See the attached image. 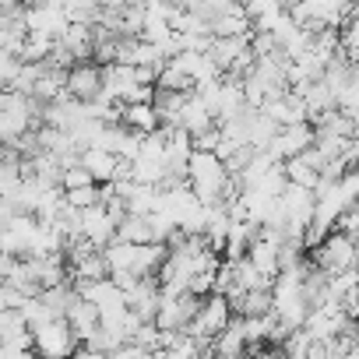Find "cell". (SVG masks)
<instances>
[{"label":"cell","mask_w":359,"mask_h":359,"mask_svg":"<svg viewBox=\"0 0 359 359\" xmlns=\"http://www.w3.org/2000/svg\"><path fill=\"white\" fill-rule=\"evenodd\" d=\"M120 123L134 134H151L158 130V120L151 113V106H120Z\"/></svg>","instance_id":"8"},{"label":"cell","mask_w":359,"mask_h":359,"mask_svg":"<svg viewBox=\"0 0 359 359\" xmlns=\"http://www.w3.org/2000/svg\"><path fill=\"white\" fill-rule=\"evenodd\" d=\"M113 236H116V229H113L109 215H106L99 205L81 212V240H88L95 250H106V247L113 243Z\"/></svg>","instance_id":"5"},{"label":"cell","mask_w":359,"mask_h":359,"mask_svg":"<svg viewBox=\"0 0 359 359\" xmlns=\"http://www.w3.org/2000/svg\"><path fill=\"white\" fill-rule=\"evenodd\" d=\"M0 359H36L32 348H0Z\"/></svg>","instance_id":"12"},{"label":"cell","mask_w":359,"mask_h":359,"mask_svg":"<svg viewBox=\"0 0 359 359\" xmlns=\"http://www.w3.org/2000/svg\"><path fill=\"white\" fill-rule=\"evenodd\" d=\"M64 320H67V327H71V334H74L78 345L99 327V313H95V306H88L85 299H74V306L64 313Z\"/></svg>","instance_id":"7"},{"label":"cell","mask_w":359,"mask_h":359,"mask_svg":"<svg viewBox=\"0 0 359 359\" xmlns=\"http://www.w3.org/2000/svg\"><path fill=\"white\" fill-rule=\"evenodd\" d=\"M310 264L320 268L324 275L352 271V264H355V240H348L341 233H327V240L310 250Z\"/></svg>","instance_id":"2"},{"label":"cell","mask_w":359,"mask_h":359,"mask_svg":"<svg viewBox=\"0 0 359 359\" xmlns=\"http://www.w3.org/2000/svg\"><path fill=\"white\" fill-rule=\"evenodd\" d=\"M120 243H130V247H148L151 243V229H148V219H137V215H127L120 226H116V236Z\"/></svg>","instance_id":"9"},{"label":"cell","mask_w":359,"mask_h":359,"mask_svg":"<svg viewBox=\"0 0 359 359\" xmlns=\"http://www.w3.org/2000/svg\"><path fill=\"white\" fill-rule=\"evenodd\" d=\"M78 165L92 176L95 187H102V184H109L113 172H116V155H109V151H102V148H85V151L78 155Z\"/></svg>","instance_id":"6"},{"label":"cell","mask_w":359,"mask_h":359,"mask_svg":"<svg viewBox=\"0 0 359 359\" xmlns=\"http://www.w3.org/2000/svg\"><path fill=\"white\" fill-rule=\"evenodd\" d=\"M71 359H106V355H99V352H88V348H78Z\"/></svg>","instance_id":"13"},{"label":"cell","mask_w":359,"mask_h":359,"mask_svg":"<svg viewBox=\"0 0 359 359\" xmlns=\"http://www.w3.org/2000/svg\"><path fill=\"white\" fill-rule=\"evenodd\" d=\"M310 144H313V130H310V123H296V127H278L264 151H268L271 162H285V158L299 155V151L310 148Z\"/></svg>","instance_id":"4"},{"label":"cell","mask_w":359,"mask_h":359,"mask_svg":"<svg viewBox=\"0 0 359 359\" xmlns=\"http://www.w3.org/2000/svg\"><path fill=\"white\" fill-rule=\"evenodd\" d=\"M78 187H95V184H92V176H88L81 165H71V169H64V172H60V194H67V191H78Z\"/></svg>","instance_id":"11"},{"label":"cell","mask_w":359,"mask_h":359,"mask_svg":"<svg viewBox=\"0 0 359 359\" xmlns=\"http://www.w3.org/2000/svg\"><path fill=\"white\" fill-rule=\"evenodd\" d=\"M64 205L74 208V212L95 208V205H99V187H78V191H67V194H64Z\"/></svg>","instance_id":"10"},{"label":"cell","mask_w":359,"mask_h":359,"mask_svg":"<svg viewBox=\"0 0 359 359\" xmlns=\"http://www.w3.org/2000/svg\"><path fill=\"white\" fill-rule=\"evenodd\" d=\"M102 92V67H95L92 60L85 64H74L67 71V81H64V95L74 99V102H95Z\"/></svg>","instance_id":"3"},{"label":"cell","mask_w":359,"mask_h":359,"mask_svg":"<svg viewBox=\"0 0 359 359\" xmlns=\"http://www.w3.org/2000/svg\"><path fill=\"white\" fill-rule=\"evenodd\" d=\"M32 352H36V359H71L78 352V341H74L67 320L57 317V320L36 327L32 331Z\"/></svg>","instance_id":"1"}]
</instances>
